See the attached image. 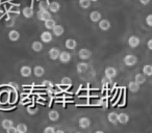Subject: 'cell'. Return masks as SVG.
<instances>
[{
	"instance_id": "603a6c76",
	"label": "cell",
	"mask_w": 152,
	"mask_h": 133,
	"mask_svg": "<svg viewBox=\"0 0 152 133\" xmlns=\"http://www.w3.org/2000/svg\"><path fill=\"white\" fill-rule=\"evenodd\" d=\"M107 120L112 124H117L118 123V113L117 112H110V113H108Z\"/></svg>"
},
{
	"instance_id": "44dd1931",
	"label": "cell",
	"mask_w": 152,
	"mask_h": 133,
	"mask_svg": "<svg viewBox=\"0 0 152 133\" xmlns=\"http://www.w3.org/2000/svg\"><path fill=\"white\" fill-rule=\"evenodd\" d=\"M31 48L34 52H40V51H42V49H43V43L39 42V41H34V42L31 44Z\"/></svg>"
},
{
	"instance_id": "4dcf8cb0",
	"label": "cell",
	"mask_w": 152,
	"mask_h": 133,
	"mask_svg": "<svg viewBox=\"0 0 152 133\" xmlns=\"http://www.w3.org/2000/svg\"><path fill=\"white\" fill-rule=\"evenodd\" d=\"M61 84L65 85V86H71V85H72L71 78H69V77H64V78L61 79Z\"/></svg>"
},
{
	"instance_id": "7a4b0ae2",
	"label": "cell",
	"mask_w": 152,
	"mask_h": 133,
	"mask_svg": "<svg viewBox=\"0 0 152 133\" xmlns=\"http://www.w3.org/2000/svg\"><path fill=\"white\" fill-rule=\"evenodd\" d=\"M37 16H38V19L40 20V21H46L47 19H49V18H51V13L48 11V9H40V11L38 12V14H37Z\"/></svg>"
},
{
	"instance_id": "d6986e66",
	"label": "cell",
	"mask_w": 152,
	"mask_h": 133,
	"mask_svg": "<svg viewBox=\"0 0 152 133\" xmlns=\"http://www.w3.org/2000/svg\"><path fill=\"white\" fill-rule=\"evenodd\" d=\"M101 18H102L101 14H100L99 12H97V11H94V12H92V13L90 14V19H91L92 22H98L100 19H101Z\"/></svg>"
},
{
	"instance_id": "83f0119b",
	"label": "cell",
	"mask_w": 152,
	"mask_h": 133,
	"mask_svg": "<svg viewBox=\"0 0 152 133\" xmlns=\"http://www.w3.org/2000/svg\"><path fill=\"white\" fill-rule=\"evenodd\" d=\"M143 74L145 75V76H151L152 75V65H144L143 68Z\"/></svg>"
},
{
	"instance_id": "277c9868",
	"label": "cell",
	"mask_w": 152,
	"mask_h": 133,
	"mask_svg": "<svg viewBox=\"0 0 152 133\" xmlns=\"http://www.w3.org/2000/svg\"><path fill=\"white\" fill-rule=\"evenodd\" d=\"M61 60V63H68L70 60H71V54L67 51H63V52H59V55H58V58Z\"/></svg>"
},
{
	"instance_id": "d590c367",
	"label": "cell",
	"mask_w": 152,
	"mask_h": 133,
	"mask_svg": "<svg viewBox=\"0 0 152 133\" xmlns=\"http://www.w3.org/2000/svg\"><path fill=\"white\" fill-rule=\"evenodd\" d=\"M146 22H147V25L149 27L152 26V15H148L147 18H146Z\"/></svg>"
},
{
	"instance_id": "e0dca14e",
	"label": "cell",
	"mask_w": 152,
	"mask_h": 133,
	"mask_svg": "<svg viewBox=\"0 0 152 133\" xmlns=\"http://www.w3.org/2000/svg\"><path fill=\"white\" fill-rule=\"evenodd\" d=\"M128 89H129V91H130L131 93H137V92L140 91V84L135 82L134 80L130 81V82H129V84H128Z\"/></svg>"
},
{
	"instance_id": "f35d334b",
	"label": "cell",
	"mask_w": 152,
	"mask_h": 133,
	"mask_svg": "<svg viewBox=\"0 0 152 133\" xmlns=\"http://www.w3.org/2000/svg\"><path fill=\"white\" fill-rule=\"evenodd\" d=\"M147 46H148V49H149V50H152V40H149V41H148Z\"/></svg>"
},
{
	"instance_id": "836d02e7",
	"label": "cell",
	"mask_w": 152,
	"mask_h": 133,
	"mask_svg": "<svg viewBox=\"0 0 152 133\" xmlns=\"http://www.w3.org/2000/svg\"><path fill=\"white\" fill-rule=\"evenodd\" d=\"M112 80H113V78H108V77L104 76L103 78H102L101 82L103 83V85H108L110 83H112Z\"/></svg>"
},
{
	"instance_id": "4316f807",
	"label": "cell",
	"mask_w": 152,
	"mask_h": 133,
	"mask_svg": "<svg viewBox=\"0 0 152 133\" xmlns=\"http://www.w3.org/2000/svg\"><path fill=\"white\" fill-rule=\"evenodd\" d=\"M16 129H17V132L19 133H26L27 132V126H26L24 123H19V124L17 125V127H16Z\"/></svg>"
},
{
	"instance_id": "ffe728a7",
	"label": "cell",
	"mask_w": 152,
	"mask_h": 133,
	"mask_svg": "<svg viewBox=\"0 0 152 133\" xmlns=\"http://www.w3.org/2000/svg\"><path fill=\"white\" fill-rule=\"evenodd\" d=\"M48 118L50 121H52V122H56V121H58L59 118V113L58 111H56V110H50L48 113Z\"/></svg>"
},
{
	"instance_id": "f1b7e54d",
	"label": "cell",
	"mask_w": 152,
	"mask_h": 133,
	"mask_svg": "<svg viewBox=\"0 0 152 133\" xmlns=\"http://www.w3.org/2000/svg\"><path fill=\"white\" fill-rule=\"evenodd\" d=\"M91 3L92 1L91 0H79V5H80L81 9H89L90 7H91Z\"/></svg>"
},
{
	"instance_id": "484cf974",
	"label": "cell",
	"mask_w": 152,
	"mask_h": 133,
	"mask_svg": "<svg viewBox=\"0 0 152 133\" xmlns=\"http://www.w3.org/2000/svg\"><path fill=\"white\" fill-rule=\"evenodd\" d=\"M44 22H45V27H46L47 29H52L55 24H56V22H55L52 18H49V19H47L46 21H44Z\"/></svg>"
},
{
	"instance_id": "74e56055",
	"label": "cell",
	"mask_w": 152,
	"mask_h": 133,
	"mask_svg": "<svg viewBox=\"0 0 152 133\" xmlns=\"http://www.w3.org/2000/svg\"><path fill=\"white\" fill-rule=\"evenodd\" d=\"M28 112H29V113L30 114H34V113H37V112H38V109H37V108H36V109H31V107H30V108H28Z\"/></svg>"
},
{
	"instance_id": "1f68e13d",
	"label": "cell",
	"mask_w": 152,
	"mask_h": 133,
	"mask_svg": "<svg viewBox=\"0 0 152 133\" xmlns=\"http://www.w3.org/2000/svg\"><path fill=\"white\" fill-rule=\"evenodd\" d=\"M48 5L49 3L47 2L46 0H43V1L40 2V4H39V7H40V9H48Z\"/></svg>"
},
{
	"instance_id": "ba28073f",
	"label": "cell",
	"mask_w": 152,
	"mask_h": 133,
	"mask_svg": "<svg viewBox=\"0 0 152 133\" xmlns=\"http://www.w3.org/2000/svg\"><path fill=\"white\" fill-rule=\"evenodd\" d=\"M52 41V33L49 31H44L41 34V42L45 43V44H48Z\"/></svg>"
},
{
	"instance_id": "e575fe53",
	"label": "cell",
	"mask_w": 152,
	"mask_h": 133,
	"mask_svg": "<svg viewBox=\"0 0 152 133\" xmlns=\"http://www.w3.org/2000/svg\"><path fill=\"white\" fill-rule=\"evenodd\" d=\"M54 132H55L54 127L49 126V127H46V128L44 129V133H54Z\"/></svg>"
},
{
	"instance_id": "8d00e7d4",
	"label": "cell",
	"mask_w": 152,
	"mask_h": 133,
	"mask_svg": "<svg viewBox=\"0 0 152 133\" xmlns=\"http://www.w3.org/2000/svg\"><path fill=\"white\" fill-rule=\"evenodd\" d=\"M7 133H17V129H16V127L11 126L10 128L7 129Z\"/></svg>"
},
{
	"instance_id": "5bb4252c",
	"label": "cell",
	"mask_w": 152,
	"mask_h": 133,
	"mask_svg": "<svg viewBox=\"0 0 152 133\" xmlns=\"http://www.w3.org/2000/svg\"><path fill=\"white\" fill-rule=\"evenodd\" d=\"M65 46H66V48L69 49V50H74V49L76 48V46H77V42H76L74 39H68L65 43Z\"/></svg>"
},
{
	"instance_id": "7c38bea8",
	"label": "cell",
	"mask_w": 152,
	"mask_h": 133,
	"mask_svg": "<svg viewBox=\"0 0 152 133\" xmlns=\"http://www.w3.org/2000/svg\"><path fill=\"white\" fill-rule=\"evenodd\" d=\"M61 9V4L56 1H53V2L49 3L48 5V11L50 13H57V12Z\"/></svg>"
},
{
	"instance_id": "30bf717a",
	"label": "cell",
	"mask_w": 152,
	"mask_h": 133,
	"mask_svg": "<svg viewBox=\"0 0 152 133\" xmlns=\"http://www.w3.org/2000/svg\"><path fill=\"white\" fill-rule=\"evenodd\" d=\"M140 43H141V40L135 36H131L130 38L128 39V45L131 48H137L140 45Z\"/></svg>"
},
{
	"instance_id": "9a60e30c",
	"label": "cell",
	"mask_w": 152,
	"mask_h": 133,
	"mask_svg": "<svg viewBox=\"0 0 152 133\" xmlns=\"http://www.w3.org/2000/svg\"><path fill=\"white\" fill-rule=\"evenodd\" d=\"M118 122L122 125L127 124L129 122V116L127 113H124V112L118 114Z\"/></svg>"
},
{
	"instance_id": "3957f363",
	"label": "cell",
	"mask_w": 152,
	"mask_h": 133,
	"mask_svg": "<svg viewBox=\"0 0 152 133\" xmlns=\"http://www.w3.org/2000/svg\"><path fill=\"white\" fill-rule=\"evenodd\" d=\"M78 56H79V58L83 59V60H87V59L91 58V56H92V51L90 50V49L83 48V49H80V50H79Z\"/></svg>"
},
{
	"instance_id": "8992f818",
	"label": "cell",
	"mask_w": 152,
	"mask_h": 133,
	"mask_svg": "<svg viewBox=\"0 0 152 133\" xmlns=\"http://www.w3.org/2000/svg\"><path fill=\"white\" fill-rule=\"evenodd\" d=\"M99 28L101 30H103V31H107L108 29L110 28V22L108 21V20H106V19H100L99 21Z\"/></svg>"
},
{
	"instance_id": "7402d4cb",
	"label": "cell",
	"mask_w": 152,
	"mask_h": 133,
	"mask_svg": "<svg viewBox=\"0 0 152 133\" xmlns=\"http://www.w3.org/2000/svg\"><path fill=\"white\" fill-rule=\"evenodd\" d=\"M34 74L36 75L37 77L43 76V75L45 74V69L43 68V67H41V65H37L34 69Z\"/></svg>"
},
{
	"instance_id": "52a82bcc",
	"label": "cell",
	"mask_w": 152,
	"mask_h": 133,
	"mask_svg": "<svg viewBox=\"0 0 152 133\" xmlns=\"http://www.w3.org/2000/svg\"><path fill=\"white\" fill-rule=\"evenodd\" d=\"M78 125L80 128L83 129H87L89 128L90 126H91V120H90L89 118H86V116H83V118H80L78 121Z\"/></svg>"
},
{
	"instance_id": "2e32d148",
	"label": "cell",
	"mask_w": 152,
	"mask_h": 133,
	"mask_svg": "<svg viewBox=\"0 0 152 133\" xmlns=\"http://www.w3.org/2000/svg\"><path fill=\"white\" fill-rule=\"evenodd\" d=\"M22 14H23V16L25 18H27V19H29V18H32L34 15V9H31V7H24L23 11H22Z\"/></svg>"
},
{
	"instance_id": "b9f144b4",
	"label": "cell",
	"mask_w": 152,
	"mask_h": 133,
	"mask_svg": "<svg viewBox=\"0 0 152 133\" xmlns=\"http://www.w3.org/2000/svg\"><path fill=\"white\" fill-rule=\"evenodd\" d=\"M91 1H93V2H96V1H98V0H91Z\"/></svg>"
},
{
	"instance_id": "cb8c5ba5",
	"label": "cell",
	"mask_w": 152,
	"mask_h": 133,
	"mask_svg": "<svg viewBox=\"0 0 152 133\" xmlns=\"http://www.w3.org/2000/svg\"><path fill=\"white\" fill-rule=\"evenodd\" d=\"M134 81L137 83H139L140 85L143 84V83L146 82V76L142 73H139V74L135 75V78H134Z\"/></svg>"
},
{
	"instance_id": "d6a6232c",
	"label": "cell",
	"mask_w": 152,
	"mask_h": 133,
	"mask_svg": "<svg viewBox=\"0 0 152 133\" xmlns=\"http://www.w3.org/2000/svg\"><path fill=\"white\" fill-rule=\"evenodd\" d=\"M42 83H43V86L47 87V89H52L53 87V83L50 80H44Z\"/></svg>"
},
{
	"instance_id": "9c48e42d",
	"label": "cell",
	"mask_w": 152,
	"mask_h": 133,
	"mask_svg": "<svg viewBox=\"0 0 152 133\" xmlns=\"http://www.w3.org/2000/svg\"><path fill=\"white\" fill-rule=\"evenodd\" d=\"M31 68L29 65H22L21 69H20V74H21L22 77H29L31 75Z\"/></svg>"
},
{
	"instance_id": "ab89813d",
	"label": "cell",
	"mask_w": 152,
	"mask_h": 133,
	"mask_svg": "<svg viewBox=\"0 0 152 133\" xmlns=\"http://www.w3.org/2000/svg\"><path fill=\"white\" fill-rule=\"evenodd\" d=\"M140 2H141L142 4H144V5H147L148 3L150 2V0H140Z\"/></svg>"
},
{
	"instance_id": "d4e9b609",
	"label": "cell",
	"mask_w": 152,
	"mask_h": 133,
	"mask_svg": "<svg viewBox=\"0 0 152 133\" xmlns=\"http://www.w3.org/2000/svg\"><path fill=\"white\" fill-rule=\"evenodd\" d=\"M88 67H89V65L86 63H79L78 65H77V72L78 73H85L86 71L88 70Z\"/></svg>"
},
{
	"instance_id": "f546056e",
	"label": "cell",
	"mask_w": 152,
	"mask_h": 133,
	"mask_svg": "<svg viewBox=\"0 0 152 133\" xmlns=\"http://www.w3.org/2000/svg\"><path fill=\"white\" fill-rule=\"evenodd\" d=\"M14 125V122L12 120H9V118H5V120L2 121V123H1V126H2L3 129H5L7 130V128H10L11 126H13Z\"/></svg>"
},
{
	"instance_id": "ac0fdd59",
	"label": "cell",
	"mask_w": 152,
	"mask_h": 133,
	"mask_svg": "<svg viewBox=\"0 0 152 133\" xmlns=\"http://www.w3.org/2000/svg\"><path fill=\"white\" fill-rule=\"evenodd\" d=\"M9 39L12 41V42H16V41H18L20 39L19 31H17V30H11V31L9 32Z\"/></svg>"
},
{
	"instance_id": "8fae6325",
	"label": "cell",
	"mask_w": 152,
	"mask_h": 133,
	"mask_svg": "<svg viewBox=\"0 0 152 133\" xmlns=\"http://www.w3.org/2000/svg\"><path fill=\"white\" fill-rule=\"evenodd\" d=\"M59 52H61L59 48H57V47H53V48H51L50 50H49L48 55H49V57L52 59V60H55V59L58 58Z\"/></svg>"
},
{
	"instance_id": "5b68a950",
	"label": "cell",
	"mask_w": 152,
	"mask_h": 133,
	"mask_svg": "<svg viewBox=\"0 0 152 133\" xmlns=\"http://www.w3.org/2000/svg\"><path fill=\"white\" fill-rule=\"evenodd\" d=\"M104 74L108 78H115L118 75V71H117V69L113 68V67H107L105 69V71H104Z\"/></svg>"
},
{
	"instance_id": "4fadbf2b",
	"label": "cell",
	"mask_w": 152,
	"mask_h": 133,
	"mask_svg": "<svg viewBox=\"0 0 152 133\" xmlns=\"http://www.w3.org/2000/svg\"><path fill=\"white\" fill-rule=\"evenodd\" d=\"M51 30H52L53 34H54L55 36H63L64 31H65V29H64L63 26H61V25H56V24H55L54 27H53Z\"/></svg>"
},
{
	"instance_id": "6da1fadb",
	"label": "cell",
	"mask_w": 152,
	"mask_h": 133,
	"mask_svg": "<svg viewBox=\"0 0 152 133\" xmlns=\"http://www.w3.org/2000/svg\"><path fill=\"white\" fill-rule=\"evenodd\" d=\"M123 61H124V65H127V67H132V65H137V57L135 56V55H133V54H128V55H126V56L124 57Z\"/></svg>"
},
{
	"instance_id": "60d3db41",
	"label": "cell",
	"mask_w": 152,
	"mask_h": 133,
	"mask_svg": "<svg viewBox=\"0 0 152 133\" xmlns=\"http://www.w3.org/2000/svg\"><path fill=\"white\" fill-rule=\"evenodd\" d=\"M56 133H64V131H61V130H57V131H55Z\"/></svg>"
}]
</instances>
